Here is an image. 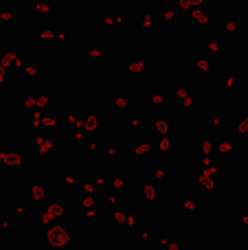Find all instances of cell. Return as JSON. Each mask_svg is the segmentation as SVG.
Here are the masks:
<instances>
[{
  "label": "cell",
  "instance_id": "obj_1",
  "mask_svg": "<svg viewBox=\"0 0 248 250\" xmlns=\"http://www.w3.org/2000/svg\"><path fill=\"white\" fill-rule=\"evenodd\" d=\"M51 239H53V244H62V242H66V235H64V230H51Z\"/></svg>",
  "mask_w": 248,
  "mask_h": 250
}]
</instances>
